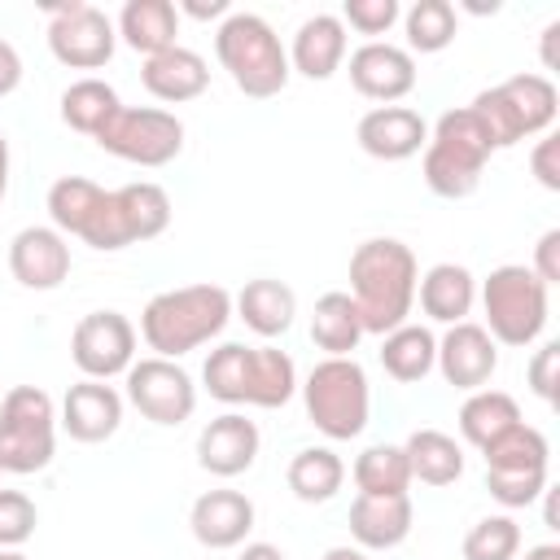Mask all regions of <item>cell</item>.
<instances>
[{
	"label": "cell",
	"instance_id": "obj_27",
	"mask_svg": "<svg viewBox=\"0 0 560 560\" xmlns=\"http://www.w3.org/2000/svg\"><path fill=\"white\" fill-rule=\"evenodd\" d=\"M236 311L245 319V328H254L258 337H280L293 328V315H298V298L284 280H249L241 293H236Z\"/></svg>",
	"mask_w": 560,
	"mask_h": 560
},
{
	"label": "cell",
	"instance_id": "obj_9",
	"mask_svg": "<svg viewBox=\"0 0 560 560\" xmlns=\"http://www.w3.org/2000/svg\"><path fill=\"white\" fill-rule=\"evenodd\" d=\"M166 223H171V197H166V188L140 179V184H127V188L105 192L96 219L88 223V232L79 241H88L92 249L114 254V249H127L136 241L162 236Z\"/></svg>",
	"mask_w": 560,
	"mask_h": 560
},
{
	"label": "cell",
	"instance_id": "obj_38",
	"mask_svg": "<svg viewBox=\"0 0 560 560\" xmlns=\"http://www.w3.org/2000/svg\"><path fill=\"white\" fill-rule=\"evenodd\" d=\"M521 551V525L512 516H481L464 538V560H512Z\"/></svg>",
	"mask_w": 560,
	"mask_h": 560
},
{
	"label": "cell",
	"instance_id": "obj_35",
	"mask_svg": "<svg viewBox=\"0 0 560 560\" xmlns=\"http://www.w3.org/2000/svg\"><path fill=\"white\" fill-rule=\"evenodd\" d=\"M118 105L122 101H118V92L105 79H79V83H70L61 92V122L83 131V136H96Z\"/></svg>",
	"mask_w": 560,
	"mask_h": 560
},
{
	"label": "cell",
	"instance_id": "obj_30",
	"mask_svg": "<svg viewBox=\"0 0 560 560\" xmlns=\"http://www.w3.org/2000/svg\"><path fill=\"white\" fill-rule=\"evenodd\" d=\"M298 389V368L276 346H249L245 363V402L249 407H284Z\"/></svg>",
	"mask_w": 560,
	"mask_h": 560
},
{
	"label": "cell",
	"instance_id": "obj_11",
	"mask_svg": "<svg viewBox=\"0 0 560 560\" xmlns=\"http://www.w3.org/2000/svg\"><path fill=\"white\" fill-rule=\"evenodd\" d=\"M105 153L136 162V166H166L184 149V122L166 109H140V105H118L109 122L92 136Z\"/></svg>",
	"mask_w": 560,
	"mask_h": 560
},
{
	"label": "cell",
	"instance_id": "obj_41",
	"mask_svg": "<svg viewBox=\"0 0 560 560\" xmlns=\"http://www.w3.org/2000/svg\"><path fill=\"white\" fill-rule=\"evenodd\" d=\"M556 368H560V346L556 341H547L534 359H529V385H534V394L542 398V402H556Z\"/></svg>",
	"mask_w": 560,
	"mask_h": 560
},
{
	"label": "cell",
	"instance_id": "obj_17",
	"mask_svg": "<svg viewBox=\"0 0 560 560\" xmlns=\"http://www.w3.org/2000/svg\"><path fill=\"white\" fill-rule=\"evenodd\" d=\"M9 271L22 289H57L70 276V245L57 228H22L9 241Z\"/></svg>",
	"mask_w": 560,
	"mask_h": 560
},
{
	"label": "cell",
	"instance_id": "obj_24",
	"mask_svg": "<svg viewBox=\"0 0 560 560\" xmlns=\"http://www.w3.org/2000/svg\"><path fill=\"white\" fill-rule=\"evenodd\" d=\"M346 61V26L337 13H315L298 26L293 35V52H289V70L324 83L337 74V66Z\"/></svg>",
	"mask_w": 560,
	"mask_h": 560
},
{
	"label": "cell",
	"instance_id": "obj_28",
	"mask_svg": "<svg viewBox=\"0 0 560 560\" xmlns=\"http://www.w3.org/2000/svg\"><path fill=\"white\" fill-rule=\"evenodd\" d=\"M521 424V407L512 394L503 389H472L459 407V433L464 442H472L477 451H490L503 433H512Z\"/></svg>",
	"mask_w": 560,
	"mask_h": 560
},
{
	"label": "cell",
	"instance_id": "obj_51",
	"mask_svg": "<svg viewBox=\"0 0 560 560\" xmlns=\"http://www.w3.org/2000/svg\"><path fill=\"white\" fill-rule=\"evenodd\" d=\"M0 560H26L22 551H0Z\"/></svg>",
	"mask_w": 560,
	"mask_h": 560
},
{
	"label": "cell",
	"instance_id": "obj_43",
	"mask_svg": "<svg viewBox=\"0 0 560 560\" xmlns=\"http://www.w3.org/2000/svg\"><path fill=\"white\" fill-rule=\"evenodd\" d=\"M547 289L551 284H560V228H551V232H542V241L534 245V267H529Z\"/></svg>",
	"mask_w": 560,
	"mask_h": 560
},
{
	"label": "cell",
	"instance_id": "obj_40",
	"mask_svg": "<svg viewBox=\"0 0 560 560\" xmlns=\"http://www.w3.org/2000/svg\"><path fill=\"white\" fill-rule=\"evenodd\" d=\"M354 26L359 35H385L398 22V0H346L341 26Z\"/></svg>",
	"mask_w": 560,
	"mask_h": 560
},
{
	"label": "cell",
	"instance_id": "obj_22",
	"mask_svg": "<svg viewBox=\"0 0 560 560\" xmlns=\"http://www.w3.org/2000/svg\"><path fill=\"white\" fill-rule=\"evenodd\" d=\"M140 83H144L149 96H158L166 105H179V101H197L210 88V66H206L201 52L175 44V48H166L158 57H144Z\"/></svg>",
	"mask_w": 560,
	"mask_h": 560
},
{
	"label": "cell",
	"instance_id": "obj_20",
	"mask_svg": "<svg viewBox=\"0 0 560 560\" xmlns=\"http://www.w3.org/2000/svg\"><path fill=\"white\" fill-rule=\"evenodd\" d=\"M188 525L201 547L228 551V547H241L245 534L254 529V503L241 490H206V494H197Z\"/></svg>",
	"mask_w": 560,
	"mask_h": 560
},
{
	"label": "cell",
	"instance_id": "obj_12",
	"mask_svg": "<svg viewBox=\"0 0 560 560\" xmlns=\"http://www.w3.org/2000/svg\"><path fill=\"white\" fill-rule=\"evenodd\" d=\"M48 48L61 66L70 70H101L114 57L118 31L105 18V9L70 0V4H48Z\"/></svg>",
	"mask_w": 560,
	"mask_h": 560
},
{
	"label": "cell",
	"instance_id": "obj_16",
	"mask_svg": "<svg viewBox=\"0 0 560 560\" xmlns=\"http://www.w3.org/2000/svg\"><path fill=\"white\" fill-rule=\"evenodd\" d=\"M433 368L442 372L446 385L472 394V389H481V385L494 376L499 350H494V341H490V332H486L481 324H468V319H464V324H451L446 337L438 341Z\"/></svg>",
	"mask_w": 560,
	"mask_h": 560
},
{
	"label": "cell",
	"instance_id": "obj_15",
	"mask_svg": "<svg viewBox=\"0 0 560 560\" xmlns=\"http://www.w3.org/2000/svg\"><path fill=\"white\" fill-rule=\"evenodd\" d=\"M350 83H354L359 96L381 101V105H394V101H402L416 88V61L398 44L368 39L363 48L350 52Z\"/></svg>",
	"mask_w": 560,
	"mask_h": 560
},
{
	"label": "cell",
	"instance_id": "obj_25",
	"mask_svg": "<svg viewBox=\"0 0 560 560\" xmlns=\"http://www.w3.org/2000/svg\"><path fill=\"white\" fill-rule=\"evenodd\" d=\"M416 293H420V311L429 319H438V324H464V315L472 311V298H477V280L459 262H438V267H429L416 280Z\"/></svg>",
	"mask_w": 560,
	"mask_h": 560
},
{
	"label": "cell",
	"instance_id": "obj_2",
	"mask_svg": "<svg viewBox=\"0 0 560 560\" xmlns=\"http://www.w3.org/2000/svg\"><path fill=\"white\" fill-rule=\"evenodd\" d=\"M232 319V293L223 284H184L149 298L140 315V337L158 359H179L210 337H219Z\"/></svg>",
	"mask_w": 560,
	"mask_h": 560
},
{
	"label": "cell",
	"instance_id": "obj_29",
	"mask_svg": "<svg viewBox=\"0 0 560 560\" xmlns=\"http://www.w3.org/2000/svg\"><path fill=\"white\" fill-rule=\"evenodd\" d=\"M402 455H407L411 481H424V486H451L464 472V446L442 429H416L402 442Z\"/></svg>",
	"mask_w": 560,
	"mask_h": 560
},
{
	"label": "cell",
	"instance_id": "obj_23",
	"mask_svg": "<svg viewBox=\"0 0 560 560\" xmlns=\"http://www.w3.org/2000/svg\"><path fill=\"white\" fill-rule=\"evenodd\" d=\"M350 534L368 551H389L411 534V499L407 494H359L350 503Z\"/></svg>",
	"mask_w": 560,
	"mask_h": 560
},
{
	"label": "cell",
	"instance_id": "obj_26",
	"mask_svg": "<svg viewBox=\"0 0 560 560\" xmlns=\"http://www.w3.org/2000/svg\"><path fill=\"white\" fill-rule=\"evenodd\" d=\"M118 35L127 48L158 57L166 48H175L179 35V9L171 0H127L118 13Z\"/></svg>",
	"mask_w": 560,
	"mask_h": 560
},
{
	"label": "cell",
	"instance_id": "obj_19",
	"mask_svg": "<svg viewBox=\"0 0 560 560\" xmlns=\"http://www.w3.org/2000/svg\"><path fill=\"white\" fill-rule=\"evenodd\" d=\"M359 149L376 162H402L429 144V127L407 105H376L359 118Z\"/></svg>",
	"mask_w": 560,
	"mask_h": 560
},
{
	"label": "cell",
	"instance_id": "obj_46",
	"mask_svg": "<svg viewBox=\"0 0 560 560\" xmlns=\"http://www.w3.org/2000/svg\"><path fill=\"white\" fill-rule=\"evenodd\" d=\"M241 560H289L280 547H271V542H249L245 551H241Z\"/></svg>",
	"mask_w": 560,
	"mask_h": 560
},
{
	"label": "cell",
	"instance_id": "obj_7",
	"mask_svg": "<svg viewBox=\"0 0 560 560\" xmlns=\"http://www.w3.org/2000/svg\"><path fill=\"white\" fill-rule=\"evenodd\" d=\"M302 402H306L311 424L324 438L350 442V438H359L368 429V407H372L368 372L354 359H324V363H315L306 372Z\"/></svg>",
	"mask_w": 560,
	"mask_h": 560
},
{
	"label": "cell",
	"instance_id": "obj_32",
	"mask_svg": "<svg viewBox=\"0 0 560 560\" xmlns=\"http://www.w3.org/2000/svg\"><path fill=\"white\" fill-rule=\"evenodd\" d=\"M433 359H438V341L424 324H402L381 337V368L402 385L424 381L433 372Z\"/></svg>",
	"mask_w": 560,
	"mask_h": 560
},
{
	"label": "cell",
	"instance_id": "obj_34",
	"mask_svg": "<svg viewBox=\"0 0 560 560\" xmlns=\"http://www.w3.org/2000/svg\"><path fill=\"white\" fill-rule=\"evenodd\" d=\"M346 481V464L328 446H306L289 459V490L302 503H328Z\"/></svg>",
	"mask_w": 560,
	"mask_h": 560
},
{
	"label": "cell",
	"instance_id": "obj_39",
	"mask_svg": "<svg viewBox=\"0 0 560 560\" xmlns=\"http://www.w3.org/2000/svg\"><path fill=\"white\" fill-rule=\"evenodd\" d=\"M35 525H39L35 503L22 490H0V551L22 547L35 534Z\"/></svg>",
	"mask_w": 560,
	"mask_h": 560
},
{
	"label": "cell",
	"instance_id": "obj_49",
	"mask_svg": "<svg viewBox=\"0 0 560 560\" xmlns=\"http://www.w3.org/2000/svg\"><path fill=\"white\" fill-rule=\"evenodd\" d=\"M324 560H368V556H363V547H328Z\"/></svg>",
	"mask_w": 560,
	"mask_h": 560
},
{
	"label": "cell",
	"instance_id": "obj_21",
	"mask_svg": "<svg viewBox=\"0 0 560 560\" xmlns=\"http://www.w3.org/2000/svg\"><path fill=\"white\" fill-rule=\"evenodd\" d=\"M122 424V398L105 381H79L61 398V429L74 442H105Z\"/></svg>",
	"mask_w": 560,
	"mask_h": 560
},
{
	"label": "cell",
	"instance_id": "obj_45",
	"mask_svg": "<svg viewBox=\"0 0 560 560\" xmlns=\"http://www.w3.org/2000/svg\"><path fill=\"white\" fill-rule=\"evenodd\" d=\"M184 13L188 18H201V22H210V18H228V0H192V4H184Z\"/></svg>",
	"mask_w": 560,
	"mask_h": 560
},
{
	"label": "cell",
	"instance_id": "obj_48",
	"mask_svg": "<svg viewBox=\"0 0 560 560\" xmlns=\"http://www.w3.org/2000/svg\"><path fill=\"white\" fill-rule=\"evenodd\" d=\"M4 192H9V140L0 131V201H4Z\"/></svg>",
	"mask_w": 560,
	"mask_h": 560
},
{
	"label": "cell",
	"instance_id": "obj_33",
	"mask_svg": "<svg viewBox=\"0 0 560 560\" xmlns=\"http://www.w3.org/2000/svg\"><path fill=\"white\" fill-rule=\"evenodd\" d=\"M101 201H105V188L101 184H92V179H83V175H61L52 188H48V219H52V228L66 236H83L88 232V223L96 219V210H101Z\"/></svg>",
	"mask_w": 560,
	"mask_h": 560
},
{
	"label": "cell",
	"instance_id": "obj_31",
	"mask_svg": "<svg viewBox=\"0 0 560 560\" xmlns=\"http://www.w3.org/2000/svg\"><path fill=\"white\" fill-rule=\"evenodd\" d=\"M311 341H315L328 359H350V350L363 341V319H359L350 293H324V298L315 302Z\"/></svg>",
	"mask_w": 560,
	"mask_h": 560
},
{
	"label": "cell",
	"instance_id": "obj_6",
	"mask_svg": "<svg viewBox=\"0 0 560 560\" xmlns=\"http://www.w3.org/2000/svg\"><path fill=\"white\" fill-rule=\"evenodd\" d=\"M481 306L494 346H534L547 328V284L521 262H503L486 276Z\"/></svg>",
	"mask_w": 560,
	"mask_h": 560
},
{
	"label": "cell",
	"instance_id": "obj_18",
	"mask_svg": "<svg viewBox=\"0 0 560 560\" xmlns=\"http://www.w3.org/2000/svg\"><path fill=\"white\" fill-rule=\"evenodd\" d=\"M254 459H258V424L245 420L241 411H223L197 433V464L210 477H241L245 468H254Z\"/></svg>",
	"mask_w": 560,
	"mask_h": 560
},
{
	"label": "cell",
	"instance_id": "obj_42",
	"mask_svg": "<svg viewBox=\"0 0 560 560\" xmlns=\"http://www.w3.org/2000/svg\"><path fill=\"white\" fill-rule=\"evenodd\" d=\"M529 166H534V175H538V184H542L547 192H560V140H556V136H542V140L534 144Z\"/></svg>",
	"mask_w": 560,
	"mask_h": 560
},
{
	"label": "cell",
	"instance_id": "obj_50",
	"mask_svg": "<svg viewBox=\"0 0 560 560\" xmlns=\"http://www.w3.org/2000/svg\"><path fill=\"white\" fill-rule=\"evenodd\" d=\"M525 560H560V547L556 542H542V547H529Z\"/></svg>",
	"mask_w": 560,
	"mask_h": 560
},
{
	"label": "cell",
	"instance_id": "obj_14",
	"mask_svg": "<svg viewBox=\"0 0 560 560\" xmlns=\"http://www.w3.org/2000/svg\"><path fill=\"white\" fill-rule=\"evenodd\" d=\"M70 359L88 381H109L136 363V328L118 311H92L70 332Z\"/></svg>",
	"mask_w": 560,
	"mask_h": 560
},
{
	"label": "cell",
	"instance_id": "obj_8",
	"mask_svg": "<svg viewBox=\"0 0 560 560\" xmlns=\"http://www.w3.org/2000/svg\"><path fill=\"white\" fill-rule=\"evenodd\" d=\"M57 451V407L35 385H13L0 398V472H39Z\"/></svg>",
	"mask_w": 560,
	"mask_h": 560
},
{
	"label": "cell",
	"instance_id": "obj_1",
	"mask_svg": "<svg viewBox=\"0 0 560 560\" xmlns=\"http://www.w3.org/2000/svg\"><path fill=\"white\" fill-rule=\"evenodd\" d=\"M416 254L394 236H372L350 254V298L363 319V332H394L407 324L416 302Z\"/></svg>",
	"mask_w": 560,
	"mask_h": 560
},
{
	"label": "cell",
	"instance_id": "obj_44",
	"mask_svg": "<svg viewBox=\"0 0 560 560\" xmlns=\"http://www.w3.org/2000/svg\"><path fill=\"white\" fill-rule=\"evenodd\" d=\"M18 83H22V57L9 39H0V96L18 92Z\"/></svg>",
	"mask_w": 560,
	"mask_h": 560
},
{
	"label": "cell",
	"instance_id": "obj_13",
	"mask_svg": "<svg viewBox=\"0 0 560 560\" xmlns=\"http://www.w3.org/2000/svg\"><path fill=\"white\" fill-rule=\"evenodd\" d=\"M127 398L153 424H184L197 407V385L175 359H140L127 368Z\"/></svg>",
	"mask_w": 560,
	"mask_h": 560
},
{
	"label": "cell",
	"instance_id": "obj_4",
	"mask_svg": "<svg viewBox=\"0 0 560 560\" xmlns=\"http://www.w3.org/2000/svg\"><path fill=\"white\" fill-rule=\"evenodd\" d=\"M490 153H494V144H490L481 118L468 105L446 109L438 118L429 144H424V184H429V192H438L446 201H459V197L477 192Z\"/></svg>",
	"mask_w": 560,
	"mask_h": 560
},
{
	"label": "cell",
	"instance_id": "obj_3",
	"mask_svg": "<svg viewBox=\"0 0 560 560\" xmlns=\"http://www.w3.org/2000/svg\"><path fill=\"white\" fill-rule=\"evenodd\" d=\"M214 52H219V66L232 74V83L254 101L284 92L293 74L289 52L280 48V35L258 13H228L214 31Z\"/></svg>",
	"mask_w": 560,
	"mask_h": 560
},
{
	"label": "cell",
	"instance_id": "obj_47",
	"mask_svg": "<svg viewBox=\"0 0 560 560\" xmlns=\"http://www.w3.org/2000/svg\"><path fill=\"white\" fill-rule=\"evenodd\" d=\"M556 35H560V22H551V26L542 31V61H547V70L556 66Z\"/></svg>",
	"mask_w": 560,
	"mask_h": 560
},
{
	"label": "cell",
	"instance_id": "obj_10",
	"mask_svg": "<svg viewBox=\"0 0 560 560\" xmlns=\"http://www.w3.org/2000/svg\"><path fill=\"white\" fill-rule=\"evenodd\" d=\"M486 455V490L503 508H529L547 490V438L534 424H516Z\"/></svg>",
	"mask_w": 560,
	"mask_h": 560
},
{
	"label": "cell",
	"instance_id": "obj_5",
	"mask_svg": "<svg viewBox=\"0 0 560 560\" xmlns=\"http://www.w3.org/2000/svg\"><path fill=\"white\" fill-rule=\"evenodd\" d=\"M556 101L560 96L547 74H512V79L477 92V101L468 109L481 118L494 149H512L529 136H542L556 122Z\"/></svg>",
	"mask_w": 560,
	"mask_h": 560
},
{
	"label": "cell",
	"instance_id": "obj_37",
	"mask_svg": "<svg viewBox=\"0 0 560 560\" xmlns=\"http://www.w3.org/2000/svg\"><path fill=\"white\" fill-rule=\"evenodd\" d=\"M402 26H407L411 52H442L455 39L459 22H455V4H446V0H416L402 13Z\"/></svg>",
	"mask_w": 560,
	"mask_h": 560
},
{
	"label": "cell",
	"instance_id": "obj_36",
	"mask_svg": "<svg viewBox=\"0 0 560 560\" xmlns=\"http://www.w3.org/2000/svg\"><path fill=\"white\" fill-rule=\"evenodd\" d=\"M354 486H359V494H407L411 468H407L402 446H389V442L368 446L354 459Z\"/></svg>",
	"mask_w": 560,
	"mask_h": 560
}]
</instances>
